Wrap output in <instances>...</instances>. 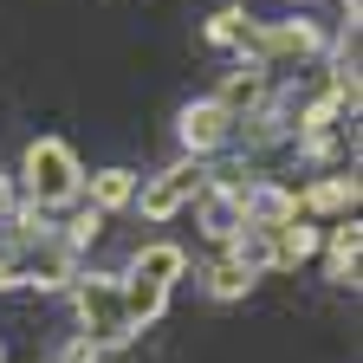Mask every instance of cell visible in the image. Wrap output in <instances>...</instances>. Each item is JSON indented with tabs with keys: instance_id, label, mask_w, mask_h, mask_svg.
<instances>
[{
	"instance_id": "cell-4",
	"label": "cell",
	"mask_w": 363,
	"mask_h": 363,
	"mask_svg": "<svg viewBox=\"0 0 363 363\" xmlns=\"http://www.w3.org/2000/svg\"><path fill=\"white\" fill-rule=\"evenodd\" d=\"M227 130H234V117H227L214 98H208V104H189V111H182V143H189L195 156L220 150V143H227Z\"/></svg>"
},
{
	"instance_id": "cell-1",
	"label": "cell",
	"mask_w": 363,
	"mask_h": 363,
	"mask_svg": "<svg viewBox=\"0 0 363 363\" xmlns=\"http://www.w3.org/2000/svg\"><path fill=\"white\" fill-rule=\"evenodd\" d=\"M26 189L39 208H59L78 195V156L59 143V136H39V143L26 150Z\"/></svg>"
},
{
	"instance_id": "cell-12",
	"label": "cell",
	"mask_w": 363,
	"mask_h": 363,
	"mask_svg": "<svg viewBox=\"0 0 363 363\" xmlns=\"http://www.w3.org/2000/svg\"><path fill=\"white\" fill-rule=\"evenodd\" d=\"M13 214V189H7V182H0V220H7Z\"/></svg>"
},
{
	"instance_id": "cell-9",
	"label": "cell",
	"mask_w": 363,
	"mask_h": 363,
	"mask_svg": "<svg viewBox=\"0 0 363 363\" xmlns=\"http://www.w3.org/2000/svg\"><path fill=\"white\" fill-rule=\"evenodd\" d=\"M247 286H253V272H247L240 259H220V266H214V279H208L214 298H234V292H247Z\"/></svg>"
},
{
	"instance_id": "cell-6",
	"label": "cell",
	"mask_w": 363,
	"mask_h": 363,
	"mask_svg": "<svg viewBox=\"0 0 363 363\" xmlns=\"http://www.w3.org/2000/svg\"><path fill=\"white\" fill-rule=\"evenodd\" d=\"M305 253H318V227H305V220L272 227V253H266V266H298Z\"/></svg>"
},
{
	"instance_id": "cell-5",
	"label": "cell",
	"mask_w": 363,
	"mask_h": 363,
	"mask_svg": "<svg viewBox=\"0 0 363 363\" xmlns=\"http://www.w3.org/2000/svg\"><path fill=\"white\" fill-rule=\"evenodd\" d=\"M259 98H266V65H253V59H247V65H240L234 78L220 84V98H214V104H220L227 117H240V111H253Z\"/></svg>"
},
{
	"instance_id": "cell-3",
	"label": "cell",
	"mask_w": 363,
	"mask_h": 363,
	"mask_svg": "<svg viewBox=\"0 0 363 363\" xmlns=\"http://www.w3.org/2000/svg\"><path fill=\"white\" fill-rule=\"evenodd\" d=\"M208 189V175H201V162H182V169H169L162 182H156V189H143V214L150 220H169L182 201H195Z\"/></svg>"
},
{
	"instance_id": "cell-8",
	"label": "cell",
	"mask_w": 363,
	"mask_h": 363,
	"mask_svg": "<svg viewBox=\"0 0 363 363\" xmlns=\"http://www.w3.org/2000/svg\"><path fill=\"white\" fill-rule=\"evenodd\" d=\"M130 195H136V182H130V169H104L98 182H91V208H98V214H104V208H123Z\"/></svg>"
},
{
	"instance_id": "cell-10",
	"label": "cell",
	"mask_w": 363,
	"mask_h": 363,
	"mask_svg": "<svg viewBox=\"0 0 363 363\" xmlns=\"http://www.w3.org/2000/svg\"><path fill=\"white\" fill-rule=\"evenodd\" d=\"M350 201H357V182H344V175H337V182H318V189H311L298 208H350Z\"/></svg>"
},
{
	"instance_id": "cell-2",
	"label": "cell",
	"mask_w": 363,
	"mask_h": 363,
	"mask_svg": "<svg viewBox=\"0 0 363 363\" xmlns=\"http://www.w3.org/2000/svg\"><path fill=\"white\" fill-rule=\"evenodd\" d=\"M78 318L91 331V350L98 344H123L130 325H123V298H117V279H84L78 286Z\"/></svg>"
},
{
	"instance_id": "cell-7",
	"label": "cell",
	"mask_w": 363,
	"mask_h": 363,
	"mask_svg": "<svg viewBox=\"0 0 363 363\" xmlns=\"http://www.w3.org/2000/svg\"><path fill=\"white\" fill-rule=\"evenodd\" d=\"M175 272H182V247H143V253H136V272H130V279H150V286H169Z\"/></svg>"
},
{
	"instance_id": "cell-11",
	"label": "cell",
	"mask_w": 363,
	"mask_h": 363,
	"mask_svg": "<svg viewBox=\"0 0 363 363\" xmlns=\"http://www.w3.org/2000/svg\"><path fill=\"white\" fill-rule=\"evenodd\" d=\"M240 33H247V13H240V7H220V13L208 20V39H214V45H227V39H240Z\"/></svg>"
}]
</instances>
